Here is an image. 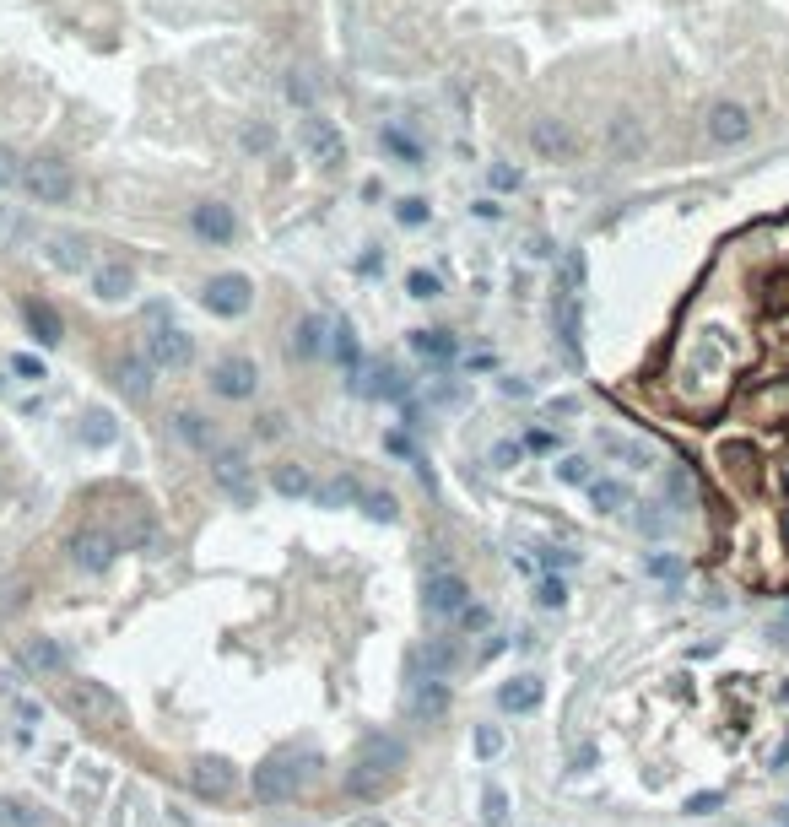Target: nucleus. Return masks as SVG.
<instances>
[{
	"mask_svg": "<svg viewBox=\"0 0 789 827\" xmlns=\"http://www.w3.org/2000/svg\"><path fill=\"white\" fill-rule=\"evenodd\" d=\"M303 784V768L292 763V757H271V763L254 768V800H265V806H282V800L298 795Z\"/></svg>",
	"mask_w": 789,
	"mask_h": 827,
	"instance_id": "nucleus-8",
	"label": "nucleus"
},
{
	"mask_svg": "<svg viewBox=\"0 0 789 827\" xmlns=\"http://www.w3.org/2000/svg\"><path fill=\"white\" fill-rule=\"evenodd\" d=\"M476 752H481V757H498V752H503V730H498V725H481V730H476Z\"/></svg>",
	"mask_w": 789,
	"mask_h": 827,
	"instance_id": "nucleus-43",
	"label": "nucleus"
},
{
	"mask_svg": "<svg viewBox=\"0 0 789 827\" xmlns=\"http://www.w3.org/2000/svg\"><path fill=\"white\" fill-rule=\"evenodd\" d=\"M190 228L200 244H233L238 238V217H233V206H222V200H200V206L190 211Z\"/></svg>",
	"mask_w": 789,
	"mask_h": 827,
	"instance_id": "nucleus-14",
	"label": "nucleus"
},
{
	"mask_svg": "<svg viewBox=\"0 0 789 827\" xmlns=\"http://www.w3.org/2000/svg\"><path fill=\"white\" fill-rule=\"evenodd\" d=\"M22 319H28V330H33V341H38V346H60V341H65L60 314L49 309L44 298H28V303H22Z\"/></svg>",
	"mask_w": 789,
	"mask_h": 827,
	"instance_id": "nucleus-20",
	"label": "nucleus"
},
{
	"mask_svg": "<svg viewBox=\"0 0 789 827\" xmlns=\"http://www.w3.org/2000/svg\"><path fill=\"white\" fill-rule=\"evenodd\" d=\"M411 352L427 357V363H449V357L460 352V341H454L449 330H411Z\"/></svg>",
	"mask_w": 789,
	"mask_h": 827,
	"instance_id": "nucleus-22",
	"label": "nucleus"
},
{
	"mask_svg": "<svg viewBox=\"0 0 789 827\" xmlns=\"http://www.w3.org/2000/svg\"><path fill=\"white\" fill-rule=\"evenodd\" d=\"M211 482L233 503H254V465L244 460V449H217L211 455Z\"/></svg>",
	"mask_w": 789,
	"mask_h": 827,
	"instance_id": "nucleus-9",
	"label": "nucleus"
},
{
	"mask_svg": "<svg viewBox=\"0 0 789 827\" xmlns=\"http://www.w3.org/2000/svg\"><path fill=\"white\" fill-rule=\"evenodd\" d=\"M357 503H363V514L379 519V525H395V519H400V503L390 498V492H363Z\"/></svg>",
	"mask_w": 789,
	"mask_h": 827,
	"instance_id": "nucleus-32",
	"label": "nucleus"
},
{
	"mask_svg": "<svg viewBox=\"0 0 789 827\" xmlns=\"http://www.w3.org/2000/svg\"><path fill=\"white\" fill-rule=\"evenodd\" d=\"M0 395H6V379H0Z\"/></svg>",
	"mask_w": 789,
	"mask_h": 827,
	"instance_id": "nucleus-53",
	"label": "nucleus"
},
{
	"mask_svg": "<svg viewBox=\"0 0 789 827\" xmlns=\"http://www.w3.org/2000/svg\"><path fill=\"white\" fill-rule=\"evenodd\" d=\"M492 460H498V465H508V460H519V444H498V449H492Z\"/></svg>",
	"mask_w": 789,
	"mask_h": 827,
	"instance_id": "nucleus-50",
	"label": "nucleus"
},
{
	"mask_svg": "<svg viewBox=\"0 0 789 827\" xmlns=\"http://www.w3.org/2000/svg\"><path fill=\"white\" fill-rule=\"evenodd\" d=\"M703 130H708L714 146H741V141H752V109L735 103V98H719V103H708Z\"/></svg>",
	"mask_w": 789,
	"mask_h": 827,
	"instance_id": "nucleus-6",
	"label": "nucleus"
},
{
	"mask_svg": "<svg viewBox=\"0 0 789 827\" xmlns=\"http://www.w3.org/2000/svg\"><path fill=\"white\" fill-rule=\"evenodd\" d=\"M71 709L87 719V725H119V719H125V698H119V692L109 687V682H76L71 687Z\"/></svg>",
	"mask_w": 789,
	"mask_h": 827,
	"instance_id": "nucleus-5",
	"label": "nucleus"
},
{
	"mask_svg": "<svg viewBox=\"0 0 789 827\" xmlns=\"http://www.w3.org/2000/svg\"><path fill=\"white\" fill-rule=\"evenodd\" d=\"M606 146L617 157H638V152H644V119H638V114H617L606 125Z\"/></svg>",
	"mask_w": 789,
	"mask_h": 827,
	"instance_id": "nucleus-21",
	"label": "nucleus"
},
{
	"mask_svg": "<svg viewBox=\"0 0 789 827\" xmlns=\"http://www.w3.org/2000/svg\"><path fill=\"white\" fill-rule=\"evenodd\" d=\"M395 217L406 222V228H422V222L433 217V206H427L422 195H406V200H400V211H395Z\"/></svg>",
	"mask_w": 789,
	"mask_h": 827,
	"instance_id": "nucleus-41",
	"label": "nucleus"
},
{
	"mask_svg": "<svg viewBox=\"0 0 789 827\" xmlns=\"http://www.w3.org/2000/svg\"><path fill=\"white\" fill-rule=\"evenodd\" d=\"M649 573H654V579H681V563H676V557H665V552H654Z\"/></svg>",
	"mask_w": 789,
	"mask_h": 827,
	"instance_id": "nucleus-47",
	"label": "nucleus"
},
{
	"mask_svg": "<svg viewBox=\"0 0 789 827\" xmlns=\"http://www.w3.org/2000/svg\"><path fill=\"white\" fill-rule=\"evenodd\" d=\"M784 628H789V611H784Z\"/></svg>",
	"mask_w": 789,
	"mask_h": 827,
	"instance_id": "nucleus-54",
	"label": "nucleus"
},
{
	"mask_svg": "<svg viewBox=\"0 0 789 827\" xmlns=\"http://www.w3.org/2000/svg\"><path fill=\"white\" fill-rule=\"evenodd\" d=\"M282 92H287V103H298V109H314V87H309V76H303V71H287Z\"/></svg>",
	"mask_w": 789,
	"mask_h": 827,
	"instance_id": "nucleus-37",
	"label": "nucleus"
},
{
	"mask_svg": "<svg viewBox=\"0 0 789 827\" xmlns=\"http://www.w3.org/2000/svg\"><path fill=\"white\" fill-rule=\"evenodd\" d=\"M71 557H76V568L82 573H103L119 557V541H114V530H103V525H82L71 536Z\"/></svg>",
	"mask_w": 789,
	"mask_h": 827,
	"instance_id": "nucleus-10",
	"label": "nucleus"
},
{
	"mask_svg": "<svg viewBox=\"0 0 789 827\" xmlns=\"http://www.w3.org/2000/svg\"><path fill=\"white\" fill-rule=\"evenodd\" d=\"M130 292H136V271H130L125 260H109L92 271V298L98 303H125Z\"/></svg>",
	"mask_w": 789,
	"mask_h": 827,
	"instance_id": "nucleus-17",
	"label": "nucleus"
},
{
	"mask_svg": "<svg viewBox=\"0 0 789 827\" xmlns=\"http://www.w3.org/2000/svg\"><path fill=\"white\" fill-rule=\"evenodd\" d=\"M406 292L427 303V298H438V292H444V282H438L433 271H411V276H406Z\"/></svg>",
	"mask_w": 789,
	"mask_h": 827,
	"instance_id": "nucleus-39",
	"label": "nucleus"
},
{
	"mask_svg": "<svg viewBox=\"0 0 789 827\" xmlns=\"http://www.w3.org/2000/svg\"><path fill=\"white\" fill-rule=\"evenodd\" d=\"M357 498H363V487H357L352 476H341V482L319 487V503H325V509H336V503H357Z\"/></svg>",
	"mask_w": 789,
	"mask_h": 827,
	"instance_id": "nucleus-35",
	"label": "nucleus"
},
{
	"mask_svg": "<svg viewBox=\"0 0 789 827\" xmlns=\"http://www.w3.org/2000/svg\"><path fill=\"white\" fill-rule=\"evenodd\" d=\"M22 190H28L38 206H65V200L76 195V173L65 157H33V163H22Z\"/></svg>",
	"mask_w": 789,
	"mask_h": 827,
	"instance_id": "nucleus-1",
	"label": "nucleus"
},
{
	"mask_svg": "<svg viewBox=\"0 0 789 827\" xmlns=\"http://www.w3.org/2000/svg\"><path fill=\"white\" fill-rule=\"evenodd\" d=\"M487 179H492V190H519V168H508V163H492Z\"/></svg>",
	"mask_w": 789,
	"mask_h": 827,
	"instance_id": "nucleus-46",
	"label": "nucleus"
},
{
	"mask_svg": "<svg viewBox=\"0 0 789 827\" xmlns=\"http://www.w3.org/2000/svg\"><path fill=\"white\" fill-rule=\"evenodd\" d=\"M325 352V319L319 314H303L292 325V357H319Z\"/></svg>",
	"mask_w": 789,
	"mask_h": 827,
	"instance_id": "nucleus-23",
	"label": "nucleus"
},
{
	"mask_svg": "<svg viewBox=\"0 0 789 827\" xmlns=\"http://www.w3.org/2000/svg\"><path fill=\"white\" fill-rule=\"evenodd\" d=\"M444 709H449V687L438 682V676H422L406 698V714L411 719H444Z\"/></svg>",
	"mask_w": 789,
	"mask_h": 827,
	"instance_id": "nucleus-18",
	"label": "nucleus"
},
{
	"mask_svg": "<svg viewBox=\"0 0 789 827\" xmlns=\"http://www.w3.org/2000/svg\"><path fill=\"white\" fill-rule=\"evenodd\" d=\"M238 146H244L249 157H265L276 146V130L271 125H244V130H238Z\"/></svg>",
	"mask_w": 789,
	"mask_h": 827,
	"instance_id": "nucleus-34",
	"label": "nucleus"
},
{
	"mask_svg": "<svg viewBox=\"0 0 789 827\" xmlns=\"http://www.w3.org/2000/svg\"><path fill=\"white\" fill-rule=\"evenodd\" d=\"M784 763H789V741L779 746V757H773V768H784Z\"/></svg>",
	"mask_w": 789,
	"mask_h": 827,
	"instance_id": "nucleus-52",
	"label": "nucleus"
},
{
	"mask_svg": "<svg viewBox=\"0 0 789 827\" xmlns=\"http://www.w3.org/2000/svg\"><path fill=\"white\" fill-rule=\"evenodd\" d=\"M22 665H28V671H60L65 655H60L55 638H28V644H22Z\"/></svg>",
	"mask_w": 789,
	"mask_h": 827,
	"instance_id": "nucleus-26",
	"label": "nucleus"
},
{
	"mask_svg": "<svg viewBox=\"0 0 789 827\" xmlns=\"http://www.w3.org/2000/svg\"><path fill=\"white\" fill-rule=\"evenodd\" d=\"M11 184H22V157L11 146H0V190H11Z\"/></svg>",
	"mask_w": 789,
	"mask_h": 827,
	"instance_id": "nucleus-42",
	"label": "nucleus"
},
{
	"mask_svg": "<svg viewBox=\"0 0 789 827\" xmlns=\"http://www.w3.org/2000/svg\"><path fill=\"white\" fill-rule=\"evenodd\" d=\"M384 152H395V157H400V163H406V168H422V146L411 141V136H406V130H400V125H384Z\"/></svg>",
	"mask_w": 789,
	"mask_h": 827,
	"instance_id": "nucleus-30",
	"label": "nucleus"
},
{
	"mask_svg": "<svg viewBox=\"0 0 789 827\" xmlns=\"http://www.w3.org/2000/svg\"><path fill=\"white\" fill-rule=\"evenodd\" d=\"M536 600H541L546 611H563V606H568V584H563V579H541V584H536Z\"/></svg>",
	"mask_w": 789,
	"mask_h": 827,
	"instance_id": "nucleus-40",
	"label": "nucleus"
},
{
	"mask_svg": "<svg viewBox=\"0 0 789 827\" xmlns=\"http://www.w3.org/2000/svg\"><path fill=\"white\" fill-rule=\"evenodd\" d=\"M200 303H206L217 319H238V314H249V303H254V282L244 271H222V276H211V282L200 287Z\"/></svg>",
	"mask_w": 789,
	"mask_h": 827,
	"instance_id": "nucleus-3",
	"label": "nucleus"
},
{
	"mask_svg": "<svg viewBox=\"0 0 789 827\" xmlns=\"http://www.w3.org/2000/svg\"><path fill=\"white\" fill-rule=\"evenodd\" d=\"M687 811H692V817H708V811H719V795H714V790H708V795H692Z\"/></svg>",
	"mask_w": 789,
	"mask_h": 827,
	"instance_id": "nucleus-49",
	"label": "nucleus"
},
{
	"mask_svg": "<svg viewBox=\"0 0 789 827\" xmlns=\"http://www.w3.org/2000/svg\"><path fill=\"white\" fill-rule=\"evenodd\" d=\"M276 492H282V498H309L314 492V482H309V471H303V465H276Z\"/></svg>",
	"mask_w": 789,
	"mask_h": 827,
	"instance_id": "nucleus-29",
	"label": "nucleus"
},
{
	"mask_svg": "<svg viewBox=\"0 0 789 827\" xmlns=\"http://www.w3.org/2000/svg\"><path fill=\"white\" fill-rule=\"evenodd\" d=\"M298 146L309 152V163H319V168H341V163H346V141H341V130L330 125V119H319V114H303V125H298Z\"/></svg>",
	"mask_w": 789,
	"mask_h": 827,
	"instance_id": "nucleus-7",
	"label": "nucleus"
},
{
	"mask_svg": "<svg viewBox=\"0 0 789 827\" xmlns=\"http://www.w3.org/2000/svg\"><path fill=\"white\" fill-rule=\"evenodd\" d=\"M481 817H487L492 827L508 822V795L498 790V784H487V790H481Z\"/></svg>",
	"mask_w": 789,
	"mask_h": 827,
	"instance_id": "nucleus-36",
	"label": "nucleus"
},
{
	"mask_svg": "<svg viewBox=\"0 0 789 827\" xmlns=\"http://www.w3.org/2000/svg\"><path fill=\"white\" fill-rule=\"evenodd\" d=\"M449 660H454V649H449V644H433V649H427V671H433V676H438V671H449Z\"/></svg>",
	"mask_w": 789,
	"mask_h": 827,
	"instance_id": "nucleus-48",
	"label": "nucleus"
},
{
	"mask_svg": "<svg viewBox=\"0 0 789 827\" xmlns=\"http://www.w3.org/2000/svg\"><path fill=\"white\" fill-rule=\"evenodd\" d=\"M260 390V368L249 363V357H222L217 368H211V395L222 400H254Z\"/></svg>",
	"mask_w": 789,
	"mask_h": 827,
	"instance_id": "nucleus-13",
	"label": "nucleus"
},
{
	"mask_svg": "<svg viewBox=\"0 0 789 827\" xmlns=\"http://www.w3.org/2000/svg\"><path fill=\"white\" fill-rule=\"evenodd\" d=\"M11 373H17V379H28V384H38V379H49V368H44V357H33V352H17V357H11Z\"/></svg>",
	"mask_w": 789,
	"mask_h": 827,
	"instance_id": "nucleus-38",
	"label": "nucleus"
},
{
	"mask_svg": "<svg viewBox=\"0 0 789 827\" xmlns=\"http://www.w3.org/2000/svg\"><path fill=\"white\" fill-rule=\"evenodd\" d=\"M557 476H563V482H568V487H579V482H590V460H579V455H573V460H563V465H557Z\"/></svg>",
	"mask_w": 789,
	"mask_h": 827,
	"instance_id": "nucleus-45",
	"label": "nucleus"
},
{
	"mask_svg": "<svg viewBox=\"0 0 789 827\" xmlns=\"http://www.w3.org/2000/svg\"><path fill=\"white\" fill-rule=\"evenodd\" d=\"M400 763H406V746H400L395 736L384 741V736H373L368 746H363V757H357V773L346 779V790L352 795H373L384 784V773H395Z\"/></svg>",
	"mask_w": 789,
	"mask_h": 827,
	"instance_id": "nucleus-2",
	"label": "nucleus"
},
{
	"mask_svg": "<svg viewBox=\"0 0 789 827\" xmlns=\"http://www.w3.org/2000/svg\"><path fill=\"white\" fill-rule=\"evenodd\" d=\"M146 373H152V363H136V357H125V363L114 368V384H119L130 400H146V395H152V379H146Z\"/></svg>",
	"mask_w": 789,
	"mask_h": 827,
	"instance_id": "nucleus-25",
	"label": "nucleus"
},
{
	"mask_svg": "<svg viewBox=\"0 0 789 827\" xmlns=\"http://www.w3.org/2000/svg\"><path fill=\"white\" fill-rule=\"evenodd\" d=\"M590 503L600 514H617L622 503H627V487L622 482H590Z\"/></svg>",
	"mask_w": 789,
	"mask_h": 827,
	"instance_id": "nucleus-33",
	"label": "nucleus"
},
{
	"mask_svg": "<svg viewBox=\"0 0 789 827\" xmlns=\"http://www.w3.org/2000/svg\"><path fill=\"white\" fill-rule=\"evenodd\" d=\"M422 600L433 617H465V611H471V584H465L460 573H433V579L422 584Z\"/></svg>",
	"mask_w": 789,
	"mask_h": 827,
	"instance_id": "nucleus-11",
	"label": "nucleus"
},
{
	"mask_svg": "<svg viewBox=\"0 0 789 827\" xmlns=\"http://www.w3.org/2000/svg\"><path fill=\"white\" fill-rule=\"evenodd\" d=\"M541 563H546V568H568V563H573V552H546Z\"/></svg>",
	"mask_w": 789,
	"mask_h": 827,
	"instance_id": "nucleus-51",
	"label": "nucleus"
},
{
	"mask_svg": "<svg viewBox=\"0 0 789 827\" xmlns=\"http://www.w3.org/2000/svg\"><path fill=\"white\" fill-rule=\"evenodd\" d=\"M114 438H119V428H114L109 411H87V417H82V444L87 449H109Z\"/></svg>",
	"mask_w": 789,
	"mask_h": 827,
	"instance_id": "nucleus-27",
	"label": "nucleus"
},
{
	"mask_svg": "<svg viewBox=\"0 0 789 827\" xmlns=\"http://www.w3.org/2000/svg\"><path fill=\"white\" fill-rule=\"evenodd\" d=\"M190 784H195V795H206V800H227V795H233V784H238V773H233L227 757H195Z\"/></svg>",
	"mask_w": 789,
	"mask_h": 827,
	"instance_id": "nucleus-15",
	"label": "nucleus"
},
{
	"mask_svg": "<svg viewBox=\"0 0 789 827\" xmlns=\"http://www.w3.org/2000/svg\"><path fill=\"white\" fill-rule=\"evenodd\" d=\"M330 352H336V363H346L352 373H357V363H363V346H357V330L346 325V319H341L336 330H330Z\"/></svg>",
	"mask_w": 789,
	"mask_h": 827,
	"instance_id": "nucleus-28",
	"label": "nucleus"
},
{
	"mask_svg": "<svg viewBox=\"0 0 789 827\" xmlns=\"http://www.w3.org/2000/svg\"><path fill=\"white\" fill-rule=\"evenodd\" d=\"M173 433H179L184 444H195V449H211V428H206L200 411H179V417H173Z\"/></svg>",
	"mask_w": 789,
	"mask_h": 827,
	"instance_id": "nucleus-31",
	"label": "nucleus"
},
{
	"mask_svg": "<svg viewBox=\"0 0 789 827\" xmlns=\"http://www.w3.org/2000/svg\"><path fill=\"white\" fill-rule=\"evenodd\" d=\"M541 698H546L541 676H514V682H503V687H498V703H503L508 714H536V709H541Z\"/></svg>",
	"mask_w": 789,
	"mask_h": 827,
	"instance_id": "nucleus-19",
	"label": "nucleus"
},
{
	"mask_svg": "<svg viewBox=\"0 0 789 827\" xmlns=\"http://www.w3.org/2000/svg\"><path fill=\"white\" fill-rule=\"evenodd\" d=\"M530 146H536L546 163H568V157L579 152V136H573L563 119H536V125H530Z\"/></svg>",
	"mask_w": 789,
	"mask_h": 827,
	"instance_id": "nucleus-16",
	"label": "nucleus"
},
{
	"mask_svg": "<svg viewBox=\"0 0 789 827\" xmlns=\"http://www.w3.org/2000/svg\"><path fill=\"white\" fill-rule=\"evenodd\" d=\"M552 319H557V341H563L568 363H579V357H584V303H579V292L557 287V298H552Z\"/></svg>",
	"mask_w": 789,
	"mask_h": 827,
	"instance_id": "nucleus-12",
	"label": "nucleus"
},
{
	"mask_svg": "<svg viewBox=\"0 0 789 827\" xmlns=\"http://www.w3.org/2000/svg\"><path fill=\"white\" fill-rule=\"evenodd\" d=\"M146 363L163 368V373H184L195 363V336L179 325H157L152 336H146Z\"/></svg>",
	"mask_w": 789,
	"mask_h": 827,
	"instance_id": "nucleus-4",
	"label": "nucleus"
},
{
	"mask_svg": "<svg viewBox=\"0 0 789 827\" xmlns=\"http://www.w3.org/2000/svg\"><path fill=\"white\" fill-rule=\"evenodd\" d=\"M0 827H33V811L22 806V800H6V806H0Z\"/></svg>",
	"mask_w": 789,
	"mask_h": 827,
	"instance_id": "nucleus-44",
	"label": "nucleus"
},
{
	"mask_svg": "<svg viewBox=\"0 0 789 827\" xmlns=\"http://www.w3.org/2000/svg\"><path fill=\"white\" fill-rule=\"evenodd\" d=\"M49 260H55L60 271H87V265H92V244H87V238L60 233V238H55V249H49Z\"/></svg>",
	"mask_w": 789,
	"mask_h": 827,
	"instance_id": "nucleus-24",
	"label": "nucleus"
}]
</instances>
